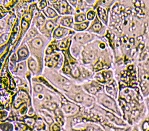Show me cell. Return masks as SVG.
<instances>
[{
    "mask_svg": "<svg viewBox=\"0 0 149 131\" xmlns=\"http://www.w3.org/2000/svg\"><path fill=\"white\" fill-rule=\"evenodd\" d=\"M103 27L102 23L96 18L95 19V21L93 22L90 27L88 28L87 30L90 32L99 34L103 29Z\"/></svg>",
    "mask_w": 149,
    "mask_h": 131,
    "instance_id": "cell-9",
    "label": "cell"
},
{
    "mask_svg": "<svg viewBox=\"0 0 149 131\" xmlns=\"http://www.w3.org/2000/svg\"><path fill=\"white\" fill-rule=\"evenodd\" d=\"M27 61L19 62L17 64L15 69L12 73L14 76L23 78L27 72Z\"/></svg>",
    "mask_w": 149,
    "mask_h": 131,
    "instance_id": "cell-4",
    "label": "cell"
},
{
    "mask_svg": "<svg viewBox=\"0 0 149 131\" xmlns=\"http://www.w3.org/2000/svg\"><path fill=\"white\" fill-rule=\"evenodd\" d=\"M60 2L58 4L53 5L54 8L56 9L58 12L60 14H66L65 12H69L70 10H72L69 9V8H71L70 5H68V3L65 1H60Z\"/></svg>",
    "mask_w": 149,
    "mask_h": 131,
    "instance_id": "cell-8",
    "label": "cell"
},
{
    "mask_svg": "<svg viewBox=\"0 0 149 131\" xmlns=\"http://www.w3.org/2000/svg\"></svg>",
    "mask_w": 149,
    "mask_h": 131,
    "instance_id": "cell-39",
    "label": "cell"
},
{
    "mask_svg": "<svg viewBox=\"0 0 149 131\" xmlns=\"http://www.w3.org/2000/svg\"><path fill=\"white\" fill-rule=\"evenodd\" d=\"M10 112L4 110L0 111V123L3 122L5 121L8 117Z\"/></svg>",
    "mask_w": 149,
    "mask_h": 131,
    "instance_id": "cell-25",
    "label": "cell"
},
{
    "mask_svg": "<svg viewBox=\"0 0 149 131\" xmlns=\"http://www.w3.org/2000/svg\"><path fill=\"white\" fill-rule=\"evenodd\" d=\"M38 35V32L36 29L34 27H31L25 34L20 45L26 44L27 42L36 37Z\"/></svg>",
    "mask_w": 149,
    "mask_h": 131,
    "instance_id": "cell-7",
    "label": "cell"
},
{
    "mask_svg": "<svg viewBox=\"0 0 149 131\" xmlns=\"http://www.w3.org/2000/svg\"><path fill=\"white\" fill-rule=\"evenodd\" d=\"M93 38V36L91 34L87 33H79L76 34L74 36V39L76 42L79 43H86L91 41Z\"/></svg>",
    "mask_w": 149,
    "mask_h": 131,
    "instance_id": "cell-5",
    "label": "cell"
},
{
    "mask_svg": "<svg viewBox=\"0 0 149 131\" xmlns=\"http://www.w3.org/2000/svg\"><path fill=\"white\" fill-rule=\"evenodd\" d=\"M45 1H40V2H39V6L40 7V8L42 9H43L45 8H46V5L47 3L45 2Z\"/></svg>",
    "mask_w": 149,
    "mask_h": 131,
    "instance_id": "cell-32",
    "label": "cell"
},
{
    "mask_svg": "<svg viewBox=\"0 0 149 131\" xmlns=\"http://www.w3.org/2000/svg\"><path fill=\"white\" fill-rule=\"evenodd\" d=\"M97 101L103 107L114 112H118L117 107L114 100L104 93H100L97 95Z\"/></svg>",
    "mask_w": 149,
    "mask_h": 131,
    "instance_id": "cell-1",
    "label": "cell"
},
{
    "mask_svg": "<svg viewBox=\"0 0 149 131\" xmlns=\"http://www.w3.org/2000/svg\"><path fill=\"white\" fill-rule=\"evenodd\" d=\"M28 69L33 74L36 73L38 69V64L36 61L32 56L29 57L27 60Z\"/></svg>",
    "mask_w": 149,
    "mask_h": 131,
    "instance_id": "cell-11",
    "label": "cell"
},
{
    "mask_svg": "<svg viewBox=\"0 0 149 131\" xmlns=\"http://www.w3.org/2000/svg\"><path fill=\"white\" fill-rule=\"evenodd\" d=\"M71 74L72 76L74 78L78 77L80 75V71L77 67H75L71 71Z\"/></svg>",
    "mask_w": 149,
    "mask_h": 131,
    "instance_id": "cell-28",
    "label": "cell"
},
{
    "mask_svg": "<svg viewBox=\"0 0 149 131\" xmlns=\"http://www.w3.org/2000/svg\"><path fill=\"white\" fill-rule=\"evenodd\" d=\"M33 89L36 93H40L42 91L43 88L41 85L36 84L33 86Z\"/></svg>",
    "mask_w": 149,
    "mask_h": 131,
    "instance_id": "cell-27",
    "label": "cell"
},
{
    "mask_svg": "<svg viewBox=\"0 0 149 131\" xmlns=\"http://www.w3.org/2000/svg\"><path fill=\"white\" fill-rule=\"evenodd\" d=\"M59 23L63 27L71 28L73 25V17L69 15L61 17L59 19Z\"/></svg>",
    "mask_w": 149,
    "mask_h": 131,
    "instance_id": "cell-10",
    "label": "cell"
},
{
    "mask_svg": "<svg viewBox=\"0 0 149 131\" xmlns=\"http://www.w3.org/2000/svg\"><path fill=\"white\" fill-rule=\"evenodd\" d=\"M95 57V54L93 52H89L86 53V58L87 61L90 62L93 61Z\"/></svg>",
    "mask_w": 149,
    "mask_h": 131,
    "instance_id": "cell-29",
    "label": "cell"
},
{
    "mask_svg": "<svg viewBox=\"0 0 149 131\" xmlns=\"http://www.w3.org/2000/svg\"><path fill=\"white\" fill-rule=\"evenodd\" d=\"M69 1L70 2V3L72 5H74V6H75L76 3H77L76 2L77 1Z\"/></svg>",
    "mask_w": 149,
    "mask_h": 131,
    "instance_id": "cell-35",
    "label": "cell"
},
{
    "mask_svg": "<svg viewBox=\"0 0 149 131\" xmlns=\"http://www.w3.org/2000/svg\"><path fill=\"white\" fill-rule=\"evenodd\" d=\"M89 25V22L88 21H85L81 23H75L73 24V29L75 30L78 31H83L88 28Z\"/></svg>",
    "mask_w": 149,
    "mask_h": 131,
    "instance_id": "cell-15",
    "label": "cell"
},
{
    "mask_svg": "<svg viewBox=\"0 0 149 131\" xmlns=\"http://www.w3.org/2000/svg\"><path fill=\"white\" fill-rule=\"evenodd\" d=\"M23 131H34V129L27 126V127H26V128H25V130H24Z\"/></svg>",
    "mask_w": 149,
    "mask_h": 131,
    "instance_id": "cell-34",
    "label": "cell"
},
{
    "mask_svg": "<svg viewBox=\"0 0 149 131\" xmlns=\"http://www.w3.org/2000/svg\"><path fill=\"white\" fill-rule=\"evenodd\" d=\"M41 114L44 119L45 121L48 125H51L53 123V119L52 118L50 115H49L47 112L45 111H41Z\"/></svg>",
    "mask_w": 149,
    "mask_h": 131,
    "instance_id": "cell-22",
    "label": "cell"
},
{
    "mask_svg": "<svg viewBox=\"0 0 149 131\" xmlns=\"http://www.w3.org/2000/svg\"><path fill=\"white\" fill-rule=\"evenodd\" d=\"M55 26V22L52 20H49L46 21V23L45 24L44 29H45L47 32H50L52 30H54Z\"/></svg>",
    "mask_w": 149,
    "mask_h": 131,
    "instance_id": "cell-20",
    "label": "cell"
},
{
    "mask_svg": "<svg viewBox=\"0 0 149 131\" xmlns=\"http://www.w3.org/2000/svg\"><path fill=\"white\" fill-rule=\"evenodd\" d=\"M52 131H60V128L59 125L57 124L54 123L51 125Z\"/></svg>",
    "mask_w": 149,
    "mask_h": 131,
    "instance_id": "cell-31",
    "label": "cell"
},
{
    "mask_svg": "<svg viewBox=\"0 0 149 131\" xmlns=\"http://www.w3.org/2000/svg\"><path fill=\"white\" fill-rule=\"evenodd\" d=\"M1 32H0V34H1Z\"/></svg>",
    "mask_w": 149,
    "mask_h": 131,
    "instance_id": "cell-38",
    "label": "cell"
},
{
    "mask_svg": "<svg viewBox=\"0 0 149 131\" xmlns=\"http://www.w3.org/2000/svg\"><path fill=\"white\" fill-rule=\"evenodd\" d=\"M10 37V32H2L0 34V46L4 45L9 40Z\"/></svg>",
    "mask_w": 149,
    "mask_h": 131,
    "instance_id": "cell-18",
    "label": "cell"
},
{
    "mask_svg": "<svg viewBox=\"0 0 149 131\" xmlns=\"http://www.w3.org/2000/svg\"><path fill=\"white\" fill-rule=\"evenodd\" d=\"M61 110L63 113L66 116H72L79 112L80 107L71 102H66L62 103Z\"/></svg>",
    "mask_w": 149,
    "mask_h": 131,
    "instance_id": "cell-2",
    "label": "cell"
},
{
    "mask_svg": "<svg viewBox=\"0 0 149 131\" xmlns=\"http://www.w3.org/2000/svg\"><path fill=\"white\" fill-rule=\"evenodd\" d=\"M15 53L17 56V62L26 61L29 57V51L26 44L20 45Z\"/></svg>",
    "mask_w": 149,
    "mask_h": 131,
    "instance_id": "cell-3",
    "label": "cell"
},
{
    "mask_svg": "<svg viewBox=\"0 0 149 131\" xmlns=\"http://www.w3.org/2000/svg\"><path fill=\"white\" fill-rule=\"evenodd\" d=\"M42 11L46 17L50 19L56 18L58 16L56 10L49 6H47L43 9Z\"/></svg>",
    "mask_w": 149,
    "mask_h": 131,
    "instance_id": "cell-14",
    "label": "cell"
},
{
    "mask_svg": "<svg viewBox=\"0 0 149 131\" xmlns=\"http://www.w3.org/2000/svg\"><path fill=\"white\" fill-rule=\"evenodd\" d=\"M14 131H23L27 125L22 122H15L13 123Z\"/></svg>",
    "mask_w": 149,
    "mask_h": 131,
    "instance_id": "cell-19",
    "label": "cell"
},
{
    "mask_svg": "<svg viewBox=\"0 0 149 131\" xmlns=\"http://www.w3.org/2000/svg\"><path fill=\"white\" fill-rule=\"evenodd\" d=\"M0 131H14V124L13 123L8 121L0 123Z\"/></svg>",
    "mask_w": 149,
    "mask_h": 131,
    "instance_id": "cell-16",
    "label": "cell"
},
{
    "mask_svg": "<svg viewBox=\"0 0 149 131\" xmlns=\"http://www.w3.org/2000/svg\"><path fill=\"white\" fill-rule=\"evenodd\" d=\"M86 90L90 94L95 95L101 90L102 87L96 83H91L85 86Z\"/></svg>",
    "mask_w": 149,
    "mask_h": 131,
    "instance_id": "cell-13",
    "label": "cell"
},
{
    "mask_svg": "<svg viewBox=\"0 0 149 131\" xmlns=\"http://www.w3.org/2000/svg\"><path fill=\"white\" fill-rule=\"evenodd\" d=\"M44 108L51 111H55L57 109L56 104L52 102H46L43 104Z\"/></svg>",
    "mask_w": 149,
    "mask_h": 131,
    "instance_id": "cell-23",
    "label": "cell"
},
{
    "mask_svg": "<svg viewBox=\"0 0 149 131\" xmlns=\"http://www.w3.org/2000/svg\"><path fill=\"white\" fill-rule=\"evenodd\" d=\"M45 22V18L44 17H43L42 16H40V17H38V19L37 21V25L38 26H40L42 24H44V23Z\"/></svg>",
    "mask_w": 149,
    "mask_h": 131,
    "instance_id": "cell-30",
    "label": "cell"
},
{
    "mask_svg": "<svg viewBox=\"0 0 149 131\" xmlns=\"http://www.w3.org/2000/svg\"><path fill=\"white\" fill-rule=\"evenodd\" d=\"M141 46L140 45V48H141V49H143V46H144V45L142 44H141Z\"/></svg>",
    "mask_w": 149,
    "mask_h": 131,
    "instance_id": "cell-37",
    "label": "cell"
},
{
    "mask_svg": "<svg viewBox=\"0 0 149 131\" xmlns=\"http://www.w3.org/2000/svg\"><path fill=\"white\" fill-rule=\"evenodd\" d=\"M95 12L93 10H90L87 12L86 14V19L89 21H93L95 17Z\"/></svg>",
    "mask_w": 149,
    "mask_h": 131,
    "instance_id": "cell-26",
    "label": "cell"
},
{
    "mask_svg": "<svg viewBox=\"0 0 149 131\" xmlns=\"http://www.w3.org/2000/svg\"><path fill=\"white\" fill-rule=\"evenodd\" d=\"M130 42H134V39L133 38H130Z\"/></svg>",
    "mask_w": 149,
    "mask_h": 131,
    "instance_id": "cell-36",
    "label": "cell"
},
{
    "mask_svg": "<svg viewBox=\"0 0 149 131\" xmlns=\"http://www.w3.org/2000/svg\"><path fill=\"white\" fill-rule=\"evenodd\" d=\"M8 15L0 20V32H5L7 27V20Z\"/></svg>",
    "mask_w": 149,
    "mask_h": 131,
    "instance_id": "cell-24",
    "label": "cell"
},
{
    "mask_svg": "<svg viewBox=\"0 0 149 131\" xmlns=\"http://www.w3.org/2000/svg\"><path fill=\"white\" fill-rule=\"evenodd\" d=\"M86 20V15L83 12L78 13L74 17L75 23H81L85 21Z\"/></svg>",
    "mask_w": 149,
    "mask_h": 131,
    "instance_id": "cell-21",
    "label": "cell"
},
{
    "mask_svg": "<svg viewBox=\"0 0 149 131\" xmlns=\"http://www.w3.org/2000/svg\"><path fill=\"white\" fill-rule=\"evenodd\" d=\"M69 29L64 27L59 26L54 29L52 32V36L57 39L62 38L68 34Z\"/></svg>",
    "mask_w": 149,
    "mask_h": 131,
    "instance_id": "cell-6",
    "label": "cell"
},
{
    "mask_svg": "<svg viewBox=\"0 0 149 131\" xmlns=\"http://www.w3.org/2000/svg\"><path fill=\"white\" fill-rule=\"evenodd\" d=\"M89 131H102L99 128H95L94 127H90Z\"/></svg>",
    "mask_w": 149,
    "mask_h": 131,
    "instance_id": "cell-33",
    "label": "cell"
},
{
    "mask_svg": "<svg viewBox=\"0 0 149 131\" xmlns=\"http://www.w3.org/2000/svg\"><path fill=\"white\" fill-rule=\"evenodd\" d=\"M17 56L15 52H12L10 55L9 59V68L11 73L13 72L15 69L17 64Z\"/></svg>",
    "mask_w": 149,
    "mask_h": 131,
    "instance_id": "cell-12",
    "label": "cell"
},
{
    "mask_svg": "<svg viewBox=\"0 0 149 131\" xmlns=\"http://www.w3.org/2000/svg\"><path fill=\"white\" fill-rule=\"evenodd\" d=\"M97 12L100 19L105 24H107V10L101 7H98L97 8Z\"/></svg>",
    "mask_w": 149,
    "mask_h": 131,
    "instance_id": "cell-17",
    "label": "cell"
}]
</instances>
